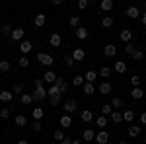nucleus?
<instances>
[{
    "instance_id": "obj_1",
    "label": "nucleus",
    "mask_w": 146,
    "mask_h": 144,
    "mask_svg": "<svg viewBox=\"0 0 146 144\" xmlns=\"http://www.w3.org/2000/svg\"><path fill=\"white\" fill-rule=\"evenodd\" d=\"M37 60H39L43 66H51V64H55V56L49 55V53H39V55H37Z\"/></svg>"
},
{
    "instance_id": "obj_2",
    "label": "nucleus",
    "mask_w": 146,
    "mask_h": 144,
    "mask_svg": "<svg viewBox=\"0 0 146 144\" xmlns=\"http://www.w3.org/2000/svg\"><path fill=\"white\" fill-rule=\"evenodd\" d=\"M62 109H64L66 115H70V113H74V111L78 109V103H76L74 100H66V101H64V105H62Z\"/></svg>"
},
{
    "instance_id": "obj_3",
    "label": "nucleus",
    "mask_w": 146,
    "mask_h": 144,
    "mask_svg": "<svg viewBox=\"0 0 146 144\" xmlns=\"http://www.w3.org/2000/svg\"><path fill=\"white\" fill-rule=\"evenodd\" d=\"M125 16H127V18H131V20L140 18V10H138V6H129V8L125 10Z\"/></svg>"
},
{
    "instance_id": "obj_4",
    "label": "nucleus",
    "mask_w": 146,
    "mask_h": 144,
    "mask_svg": "<svg viewBox=\"0 0 146 144\" xmlns=\"http://www.w3.org/2000/svg\"><path fill=\"white\" fill-rule=\"evenodd\" d=\"M100 94L101 96H109V94H111L113 92V86H111V82H109V80H105V82H101L100 84Z\"/></svg>"
},
{
    "instance_id": "obj_5",
    "label": "nucleus",
    "mask_w": 146,
    "mask_h": 144,
    "mask_svg": "<svg viewBox=\"0 0 146 144\" xmlns=\"http://www.w3.org/2000/svg\"><path fill=\"white\" fill-rule=\"evenodd\" d=\"M70 55H72V58H74V62H82V60L86 58V51L78 47V49H74V51H72Z\"/></svg>"
},
{
    "instance_id": "obj_6",
    "label": "nucleus",
    "mask_w": 146,
    "mask_h": 144,
    "mask_svg": "<svg viewBox=\"0 0 146 144\" xmlns=\"http://www.w3.org/2000/svg\"><path fill=\"white\" fill-rule=\"evenodd\" d=\"M103 55L107 56V58H113V56L117 55V47L113 43H107L105 47H103Z\"/></svg>"
},
{
    "instance_id": "obj_7",
    "label": "nucleus",
    "mask_w": 146,
    "mask_h": 144,
    "mask_svg": "<svg viewBox=\"0 0 146 144\" xmlns=\"http://www.w3.org/2000/svg\"><path fill=\"white\" fill-rule=\"evenodd\" d=\"M33 96V100H37V101H41V100H45L47 98V88L43 86V88H35V92L31 94Z\"/></svg>"
},
{
    "instance_id": "obj_8",
    "label": "nucleus",
    "mask_w": 146,
    "mask_h": 144,
    "mask_svg": "<svg viewBox=\"0 0 146 144\" xmlns=\"http://www.w3.org/2000/svg\"><path fill=\"white\" fill-rule=\"evenodd\" d=\"M55 80H56V74L53 72V70H47L45 74H43V82L49 84V86H53V84H55Z\"/></svg>"
},
{
    "instance_id": "obj_9",
    "label": "nucleus",
    "mask_w": 146,
    "mask_h": 144,
    "mask_svg": "<svg viewBox=\"0 0 146 144\" xmlns=\"http://www.w3.org/2000/svg\"><path fill=\"white\" fill-rule=\"evenodd\" d=\"M96 142H98V144H107V142H109V133H107V131L98 133V134H96Z\"/></svg>"
},
{
    "instance_id": "obj_10",
    "label": "nucleus",
    "mask_w": 146,
    "mask_h": 144,
    "mask_svg": "<svg viewBox=\"0 0 146 144\" xmlns=\"http://www.w3.org/2000/svg\"><path fill=\"white\" fill-rule=\"evenodd\" d=\"M31 49H33V45H31V41H27V39H23L22 43H20V51L23 53V56L27 55V53H31Z\"/></svg>"
},
{
    "instance_id": "obj_11",
    "label": "nucleus",
    "mask_w": 146,
    "mask_h": 144,
    "mask_svg": "<svg viewBox=\"0 0 146 144\" xmlns=\"http://www.w3.org/2000/svg\"><path fill=\"white\" fill-rule=\"evenodd\" d=\"M23 27H16V29H12V33H10V37L14 39V41H22L23 39Z\"/></svg>"
},
{
    "instance_id": "obj_12",
    "label": "nucleus",
    "mask_w": 146,
    "mask_h": 144,
    "mask_svg": "<svg viewBox=\"0 0 146 144\" xmlns=\"http://www.w3.org/2000/svg\"><path fill=\"white\" fill-rule=\"evenodd\" d=\"M119 39H121L125 45L131 43V39H133V31H131V29H123V31L119 33Z\"/></svg>"
},
{
    "instance_id": "obj_13",
    "label": "nucleus",
    "mask_w": 146,
    "mask_h": 144,
    "mask_svg": "<svg viewBox=\"0 0 146 144\" xmlns=\"http://www.w3.org/2000/svg\"><path fill=\"white\" fill-rule=\"evenodd\" d=\"M113 68H115V72H117V74H125V72L129 70V66H127V62H125V60H117Z\"/></svg>"
},
{
    "instance_id": "obj_14",
    "label": "nucleus",
    "mask_w": 146,
    "mask_h": 144,
    "mask_svg": "<svg viewBox=\"0 0 146 144\" xmlns=\"http://www.w3.org/2000/svg\"><path fill=\"white\" fill-rule=\"evenodd\" d=\"M33 23H35V27H43V25L47 23V16L45 14H37V16L33 18Z\"/></svg>"
},
{
    "instance_id": "obj_15",
    "label": "nucleus",
    "mask_w": 146,
    "mask_h": 144,
    "mask_svg": "<svg viewBox=\"0 0 146 144\" xmlns=\"http://www.w3.org/2000/svg\"><path fill=\"white\" fill-rule=\"evenodd\" d=\"M12 98H14V94L8 92V90H0V101H4V103H10Z\"/></svg>"
},
{
    "instance_id": "obj_16",
    "label": "nucleus",
    "mask_w": 146,
    "mask_h": 144,
    "mask_svg": "<svg viewBox=\"0 0 146 144\" xmlns=\"http://www.w3.org/2000/svg\"><path fill=\"white\" fill-rule=\"evenodd\" d=\"M55 86L58 88V92H60V94H64V92L68 90V84L62 80V78H58V76H56V80H55Z\"/></svg>"
},
{
    "instance_id": "obj_17",
    "label": "nucleus",
    "mask_w": 146,
    "mask_h": 144,
    "mask_svg": "<svg viewBox=\"0 0 146 144\" xmlns=\"http://www.w3.org/2000/svg\"><path fill=\"white\" fill-rule=\"evenodd\" d=\"M43 115H45L43 107H33V111H31V117H33L35 121H41V119H43Z\"/></svg>"
},
{
    "instance_id": "obj_18",
    "label": "nucleus",
    "mask_w": 146,
    "mask_h": 144,
    "mask_svg": "<svg viewBox=\"0 0 146 144\" xmlns=\"http://www.w3.org/2000/svg\"><path fill=\"white\" fill-rule=\"evenodd\" d=\"M113 6H115V2H113V0H101V4H100V8L103 12H111Z\"/></svg>"
},
{
    "instance_id": "obj_19",
    "label": "nucleus",
    "mask_w": 146,
    "mask_h": 144,
    "mask_svg": "<svg viewBox=\"0 0 146 144\" xmlns=\"http://www.w3.org/2000/svg\"><path fill=\"white\" fill-rule=\"evenodd\" d=\"M88 35H90V31H88L86 27H82V25H80L78 29H76V37H78L80 41H84V39H88Z\"/></svg>"
},
{
    "instance_id": "obj_20",
    "label": "nucleus",
    "mask_w": 146,
    "mask_h": 144,
    "mask_svg": "<svg viewBox=\"0 0 146 144\" xmlns=\"http://www.w3.org/2000/svg\"><path fill=\"white\" fill-rule=\"evenodd\" d=\"M123 121L125 123H133L135 121V111L133 109H125L123 111Z\"/></svg>"
},
{
    "instance_id": "obj_21",
    "label": "nucleus",
    "mask_w": 146,
    "mask_h": 144,
    "mask_svg": "<svg viewBox=\"0 0 146 144\" xmlns=\"http://www.w3.org/2000/svg\"><path fill=\"white\" fill-rule=\"evenodd\" d=\"M49 41H51L53 47H60V45H62V37H60V33H53Z\"/></svg>"
},
{
    "instance_id": "obj_22",
    "label": "nucleus",
    "mask_w": 146,
    "mask_h": 144,
    "mask_svg": "<svg viewBox=\"0 0 146 144\" xmlns=\"http://www.w3.org/2000/svg\"><path fill=\"white\" fill-rule=\"evenodd\" d=\"M60 127H62V129L72 127V119H70V115H66V113H64V115L60 117Z\"/></svg>"
},
{
    "instance_id": "obj_23",
    "label": "nucleus",
    "mask_w": 146,
    "mask_h": 144,
    "mask_svg": "<svg viewBox=\"0 0 146 144\" xmlns=\"http://www.w3.org/2000/svg\"><path fill=\"white\" fill-rule=\"evenodd\" d=\"M131 98H133V100H142V98H144V92H142V88H133V92H131Z\"/></svg>"
},
{
    "instance_id": "obj_24",
    "label": "nucleus",
    "mask_w": 146,
    "mask_h": 144,
    "mask_svg": "<svg viewBox=\"0 0 146 144\" xmlns=\"http://www.w3.org/2000/svg\"><path fill=\"white\" fill-rule=\"evenodd\" d=\"M80 117H82V121H84V123H90L92 119H94V113H92L90 109H84L82 113H80Z\"/></svg>"
},
{
    "instance_id": "obj_25",
    "label": "nucleus",
    "mask_w": 146,
    "mask_h": 144,
    "mask_svg": "<svg viewBox=\"0 0 146 144\" xmlns=\"http://www.w3.org/2000/svg\"><path fill=\"white\" fill-rule=\"evenodd\" d=\"M86 84V80H84V76H80V74H76V76L72 78V86H76V88H82Z\"/></svg>"
},
{
    "instance_id": "obj_26",
    "label": "nucleus",
    "mask_w": 146,
    "mask_h": 144,
    "mask_svg": "<svg viewBox=\"0 0 146 144\" xmlns=\"http://www.w3.org/2000/svg\"><path fill=\"white\" fill-rule=\"evenodd\" d=\"M96 78H98V72H94V70H88V72L84 74V80H86V82H90V84L96 82Z\"/></svg>"
},
{
    "instance_id": "obj_27",
    "label": "nucleus",
    "mask_w": 146,
    "mask_h": 144,
    "mask_svg": "<svg viewBox=\"0 0 146 144\" xmlns=\"http://www.w3.org/2000/svg\"><path fill=\"white\" fill-rule=\"evenodd\" d=\"M138 134H140V125H131V127H129V136L135 138Z\"/></svg>"
},
{
    "instance_id": "obj_28",
    "label": "nucleus",
    "mask_w": 146,
    "mask_h": 144,
    "mask_svg": "<svg viewBox=\"0 0 146 144\" xmlns=\"http://www.w3.org/2000/svg\"><path fill=\"white\" fill-rule=\"evenodd\" d=\"M82 136H84V140H86V142H92V140H96V134H94V131H92V129H86Z\"/></svg>"
},
{
    "instance_id": "obj_29",
    "label": "nucleus",
    "mask_w": 146,
    "mask_h": 144,
    "mask_svg": "<svg viewBox=\"0 0 146 144\" xmlns=\"http://www.w3.org/2000/svg\"><path fill=\"white\" fill-rule=\"evenodd\" d=\"M82 90H84V94H86V96H92V94L96 92V86H94V84H90V82H86V84L82 86Z\"/></svg>"
},
{
    "instance_id": "obj_30",
    "label": "nucleus",
    "mask_w": 146,
    "mask_h": 144,
    "mask_svg": "<svg viewBox=\"0 0 146 144\" xmlns=\"http://www.w3.org/2000/svg\"><path fill=\"white\" fill-rule=\"evenodd\" d=\"M47 96H49V98H55V96H60V92H58V88L53 84V86L47 88Z\"/></svg>"
},
{
    "instance_id": "obj_31",
    "label": "nucleus",
    "mask_w": 146,
    "mask_h": 144,
    "mask_svg": "<svg viewBox=\"0 0 146 144\" xmlns=\"http://www.w3.org/2000/svg\"><path fill=\"white\" fill-rule=\"evenodd\" d=\"M111 107H113V111H115V109H121V107H123V100H121L119 96H117V98H113V100H111Z\"/></svg>"
},
{
    "instance_id": "obj_32",
    "label": "nucleus",
    "mask_w": 146,
    "mask_h": 144,
    "mask_svg": "<svg viewBox=\"0 0 146 144\" xmlns=\"http://www.w3.org/2000/svg\"><path fill=\"white\" fill-rule=\"evenodd\" d=\"M109 117H111L113 123H121V121H123V113H121V111H113Z\"/></svg>"
},
{
    "instance_id": "obj_33",
    "label": "nucleus",
    "mask_w": 146,
    "mask_h": 144,
    "mask_svg": "<svg viewBox=\"0 0 146 144\" xmlns=\"http://www.w3.org/2000/svg\"><path fill=\"white\" fill-rule=\"evenodd\" d=\"M101 113H103V117H107V115H111V113H113V107H111V103H105V105H101Z\"/></svg>"
},
{
    "instance_id": "obj_34",
    "label": "nucleus",
    "mask_w": 146,
    "mask_h": 144,
    "mask_svg": "<svg viewBox=\"0 0 146 144\" xmlns=\"http://www.w3.org/2000/svg\"><path fill=\"white\" fill-rule=\"evenodd\" d=\"M8 70H10V60L2 58L0 60V72H8Z\"/></svg>"
},
{
    "instance_id": "obj_35",
    "label": "nucleus",
    "mask_w": 146,
    "mask_h": 144,
    "mask_svg": "<svg viewBox=\"0 0 146 144\" xmlns=\"http://www.w3.org/2000/svg\"><path fill=\"white\" fill-rule=\"evenodd\" d=\"M98 76H101V78H109V76H111V68H109V66H103V68L100 70V74H98Z\"/></svg>"
},
{
    "instance_id": "obj_36",
    "label": "nucleus",
    "mask_w": 146,
    "mask_h": 144,
    "mask_svg": "<svg viewBox=\"0 0 146 144\" xmlns=\"http://www.w3.org/2000/svg\"><path fill=\"white\" fill-rule=\"evenodd\" d=\"M31 101H33V96H31V94H22V103L23 105H29Z\"/></svg>"
},
{
    "instance_id": "obj_37",
    "label": "nucleus",
    "mask_w": 146,
    "mask_h": 144,
    "mask_svg": "<svg viewBox=\"0 0 146 144\" xmlns=\"http://www.w3.org/2000/svg\"><path fill=\"white\" fill-rule=\"evenodd\" d=\"M53 138L60 142V140H64L66 136H64V133H62V129H58V131H55V133H53Z\"/></svg>"
},
{
    "instance_id": "obj_38",
    "label": "nucleus",
    "mask_w": 146,
    "mask_h": 144,
    "mask_svg": "<svg viewBox=\"0 0 146 144\" xmlns=\"http://www.w3.org/2000/svg\"><path fill=\"white\" fill-rule=\"evenodd\" d=\"M68 23H70V27H80V16H72Z\"/></svg>"
},
{
    "instance_id": "obj_39",
    "label": "nucleus",
    "mask_w": 146,
    "mask_h": 144,
    "mask_svg": "<svg viewBox=\"0 0 146 144\" xmlns=\"http://www.w3.org/2000/svg\"><path fill=\"white\" fill-rule=\"evenodd\" d=\"M140 82H142V78L138 76V74H135V76H131V84H133L135 88H140Z\"/></svg>"
},
{
    "instance_id": "obj_40",
    "label": "nucleus",
    "mask_w": 146,
    "mask_h": 144,
    "mask_svg": "<svg viewBox=\"0 0 146 144\" xmlns=\"http://www.w3.org/2000/svg\"><path fill=\"white\" fill-rule=\"evenodd\" d=\"M16 125H18V127H25V125H27V117L18 115V117H16Z\"/></svg>"
},
{
    "instance_id": "obj_41",
    "label": "nucleus",
    "mask_w": 146,
    "mask_h": 144,
    "mask_svg": "<svg viewBox=\"0 0 146 144\" xmlns=\"http://www.w3.org/2000/svg\"><path fill=\"white\" fill-rule=\"evenodd\" d=\"M96 123H98V127H100V129H105V127H107V117H103V115H101V117L96 119Z\"/></svg>"
},
{
    "instance_id": "obj_42",
    "label": "nucleus",
    "mask_w": 146,
    "mask_h": 144,
    "mask_svg": "<svg viewBox=\"0 0 146 144\" xmlns=\"http://www.w3.org/2000/svg\"><path fill=\"white\" fill-rule=\"evenodd\" d=\"M101 25H103V27H111L113 25V18L111 16H105V18L101 20Z\"/></svg>"
},
{
    "instance_id": "obj_43",
    "label": "nucleus",
    "mask_w": 146,
    "mask_h": 144,
    "mask_svg": "<svg viewBox=\"0 0 146 144\" xmlns=\"http://www.w3.org/2000/svg\"><path fill=\"white\" fill-rule=\"evenodd\" d=\"M133 58H135V60H142V58H144V53H142V49H135V53H133Z\"/></svg>"
},
{
    "instance_id": "obj_44",
    "label": "nucleus",
    "mask_w": 146,
    "mask_h": 144,
    "mask_svg": "<svg viewBox=\"0 0 146 144\" xmlns=\"http://www.w3.org/2000/svg\"><path fill=\"white\" fill-rule=\"evenodd\" d=\"M10 109H0V119H2V121H8V119H10Z\"/></svg>"
},
{
    "instance_id": "obj_45",
    "label": "nucleus",
    "mask_w": 146,
    "mask_h": 144,
    "mask_svg": "<svg viewBox=\"0 0 146 144\" xmlns=\"http://www.w3.org/2000/svg\"><path fill=\"white\" fill-rule=\"evenodd\" d=\"M18 64H20L22 68H27L29 66V58H27V56H22V58L18 60Z\"/></svg>"
},
{
    "instance_id": "obj_46",
    "label": "nucleus",
    "mask_w": 146,
    "mask_h": 144,
    "mask_svg": "<svg viewBox=\"0 0 146 144\" xmlns=\"http://www.w3.org/2000/svg\"><path fill=\"white\" fill-rule=\"evenodd\" d=\"M64 64H66V66H74V64H76L74 58H72V55H64Z\"/></svg>"
},
{
    "instance_id": "obj_47",
    "label": "nucleus",
    "mask_w": 146,
    "mask_h": 144,
    "mask_svg": "<svg viewBox=\"0 0 146 144\" xmlns=\"http://www.w3.org/2000/svg\"><path fill=\"white\" fill-rule=\"evenodd\" d=\"M0 33H8V35H10L12 33V25H10V23H4V25L0 27Z\"/></svg>"
},
{
    "instance_id": "obj_48",
    "label": "nucleus",
    "mask_w": 146,
    "mask_h": 144,
    "mask_svg": "<svg viewBox=\"0 0 146 144\" xmlns=\"http://www.w3.org/2000/svg\"><path fill=\"white\" fill-rule=\"evenodd\" d=\"M12 94H23V86H22V84H14V90H12Z\"/></svg>"
},
{
    "instance_id": "obj_49",
    "label": "nucleus",
    "mask_w": 146,
    "mask_h": 144,
    "mask_svg": "<svg viewBox=\"0 0 146 144\" xmlns=\"http://www.w3.org/2000/svg\"><path fill=\"white\" fill-rule=\"evenodd\" d=\"M125 51H127L129 55H133V53H135V45H133V43H127V45H125Z\"/></svg>"
},
{
    "instance_id": "obj_50",
    "label": "nucleus",
    "mask_w": 146,
    "mask_h": 144,
    "mask_svg": "<svg viewBox=\"0 0 146 144\" xmlns=\"http://www.w3.org/2000/svg\"><path fill=\"white\" fill-rule=\"evenodd\" d=\"M88 8V0H78V10H86Z\"/></svg>"
},
{
    "instance_id": "obj_51",
    "label": "nucleus",
    "mask_w": 146,
    "mask_h": 144,
    "mask_svg": "<svg viewBox=\"0 0 146 144\" xmlns=\"http://www.w3.org/2000/svg\"><path fill=\"white\" fill-rule=\"evenodd\" d=\"M41 129H43V123H41V121H35L33 123V131H35V133H39Z\"/></svg>"
},
{
    "instance_id": "obj_52",
    "label": "nucleus",
    "mask_w": 146,
    "mask_h": 144,
    "mask_svg": "<svg viewBox=\"0 0 146 144\" xmlns=\"http://www.w3.org/2000/svg\"><path fill=\"white\" fill-rule=\"evenodd\" d=\"M49 101H51V105H58V103H60V96H55V98H49Z\"/></svg>"
},
{
    "instance_id": "obj_53",
    "label": "nucleus",
    "mask_w": 146,
    "mask_h": 144,
    "mask_svg": "<svg viewBox=\"0 0 146 144\" xmlns=\"http://www.w3.org/2000/svg\"><path fill=\"white\" fill-rule=\"evenodd\" d=\"M43 84H45L43 78H37V80H35V88H43Z\"/></svg>"
},
{
    "instance_id": "obj_54",
    "label": "nucleus",
    "mask_w": 146,
    "mask_h": 144,
    "mask_svg": "<svg viewBox=\"0 0 146 144\" xmlns=\"http://www.w3.org/2000/svg\"><path fill=\"white\" fill-rule=\"evenodd\" d=\"M140 123L146 125V111H144V113H140Z\"/></svg>"
},
{
    "instance_id": "obj_55",
    "label": "nucleus",
    "mask_w": 146,
    "mask_h": 144,
    "mask_svg": "<svg viewBox=\"0 0 146 144\" xmlns=\"http://www.w3.org/2000/svg\"><path fill=\"white\" fill-rule=\"evenodd\" d=\"M140 22L146 25V12H142V14H140Z\"/></svg>"
},
{
    "instance_id": "obj_56",
    "label": "nucleus",
    "mask_w": 146,
    "mask_h": 144,
    "mask_svg": "<svg viewBox=\"0 0 146 144\" xmlns=\"http://www.w3.org/2000/svg\"><path fill=\"white\" fill-rule=\"evenodd\" d=\"M60 144H72V140L70 138H64V140H60Z\"/></svg>"
},
{
    "instance_id": "obj_57",
    "label": "nucleus",
    "mask_w": 146,
    "mask_h": 144,
    "mask_svg": "<svg viewBox=\"0 0 146 144\" xmlns=\"http://www.w3.org/2000/svg\"><path fill=\"white\" fill-rule=\"evenodd\" d=\"M18 144H29L27 140H18Z\"/></svg>"
},
{
    "instance_id": "obj_58",
    "label": "nucleus",
    "mask_w": 146,
    "mask_h": 144,
    "mask_svg": "<svg viewBox=\"0 0 146 144\" xmlns=\"http://www.w3.org/2000/svg\"><path fill=\"white\" fill-rule=\"evenodd\" d=\"M72 144H82V142H80V140H72Z\"/></svg>"
},
{
    "instance_id": "obj_59",
    "label": "nucleus",
    "mask_w": 146,
    "mask_h": 144,
    "mask_svg": "<svg viewBox=\"0 0 146 144\" xmlns=\"http://www.w3.org/2000/svg\"><path fill=\"white\" fill-rule=\"evenodd\" d=\"M119 144H129V142H125V140H123V142H119Z\"/></svg>"
},
{
    "instance_id": "obj_60",
    "label": "nucleus",
    "mask_w": 146,
    "mask_h": 144,
    "mask_svg": "<svg viewBox=\"0 0 146 144\" xmlns=\"http://www.w3.org/2000/svg\"><path fill=\"white\" fill-rule=\"evenodd\" d=\"M144 144H146V138H144Z\"/></svg>"
},
{
    "instance_id": "obj_61",
    "label": "nucleus",
    "mask_w": 146,
    "mask_h": 144,
    "mask_svg": "<svg viewBox=\"0 0 146 144\" xmlns=\"http://www.w3.org/2000/svg\"><path fill=\"white\" fill-rule=\"evenodd\" d=\"M0 144H2V140H0Z\"/></svg>"
}]
</instances>
